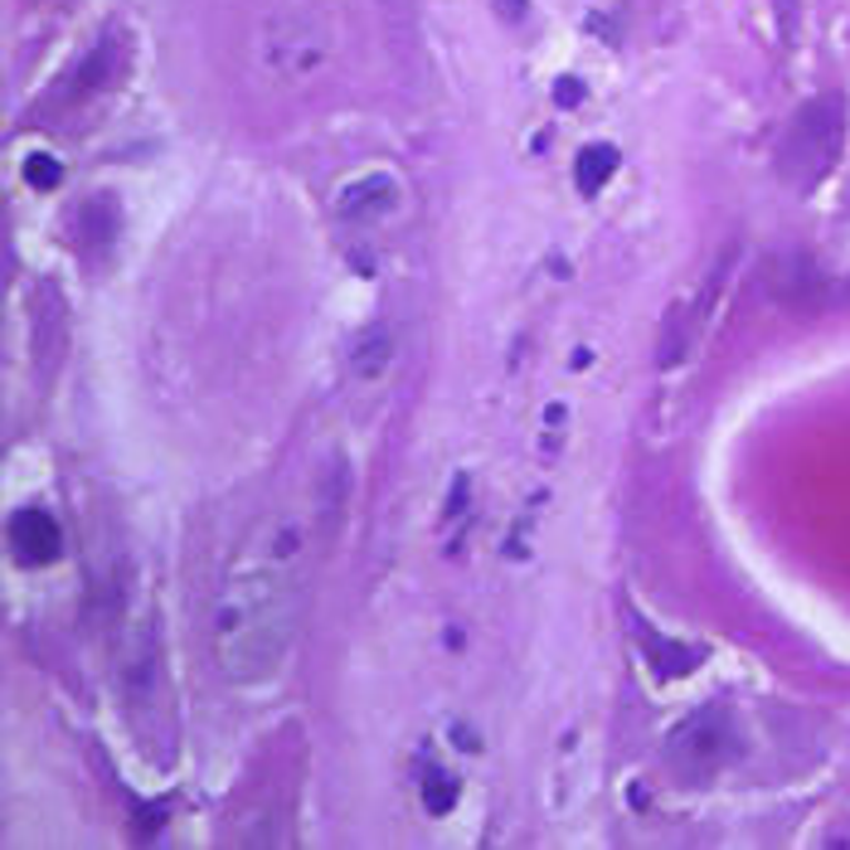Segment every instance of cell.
<instances>
[{
  "instance_id": "obj_12",
  "label": "cell",
  "mask_w": 850,
  "mask_h": 850,
  "mask_svg": "<svg viewBox=\"0 0 850 850\" xmlns=\"http://www.w3.org/2000/svg\"><path fill=\"white\" fill-rule=\"evenodd\" d=\"M423 802L433 817H448L452 807H458V783L452 778H433V783H423Z\"/></svg>"
},
{
  "instance_id": "obj_10",
  "label": "cell",
  "mask_w": 850,
  "mask_h": 850,
  "mask_svg": "<svg viewBox=\"0 0 850 850\" xmlns=\"http://www.w3.org/2000/svg\"><path fill=\"white\" fill-rule=\"evenodd\" d=\"M647 651L657 657V667L667 671V675H685V671H695V651L675 647V642H667V637H657V632L647 637Z\"/></svg>"
},
{
  "instance_id": "obj_14",
  "label": "cell",
  "mask_w": 850,
  "mask_h": 850,
  "mask_svg": "<svg viewBox=\"0 0 850 850\" xmlns=\"http://www.w3.org/2000/svg\"><path fill=\"white\" fill-rule=\"evenodd\" d=\"M554 97H559V107L584 103V83H578V78H559V88H554Z\"/></svg>"
},
{
  "instance_id": "obj_11",
  "label": "cell",
  "mask_w": 850,
  "mask_h": 850,
  "mask_svg": "<svg viewBox=\"0 0 850 850\" xmlns=\"http://www.w3.org/2000/svg\"><path fill=\"white\" fill-rule=\"evenodd\" d=\"M59 176H64V170H59V161L49 151H34L30 161H24V180H30L34 190H54Z\"/></svg>"
},
{
  "instance_id": "obj_13",
  "label": "cell",
  "mask_w": 850,
  "mask_h": 850,
  "mask_svg": "<svg viewBox=\"0 0 850 850\" xmlns=\"http://www.w3.org/2000/svg\"><path fill=\"white\" fill-rule=\"evenodd\" d=\"M491 10H496L506 24H521L525 20V10H529V0H491Z\"/></svg>"
},
{
  "instance_id": "obj_6",
  "label": "cell",
  "mask_w": 850,
  "mask_h": 850,
  "mask_svg": "<svg viewBox=\"0 0 850 850\" xmlns=\"http://www.w3.org/2000/svg\"><path fill=\"white\" fill-rule=\"evenodd\" d=\"M618 161H622L618 146H608V141L584 146V151H578V161H574V185H578V195H584V200L602 195V185L618 176Z\"/></svg>"
},
{
  "instance_id": "obj_1",
  "label": "cell",
  "mask_w": 850,
  "mask_h": 850,
  "mask_svg": "<svg viewBox=\"0 0 850 850\" xmlns=\"http://www.w3.org/2000/svg\"><path fill=\"white\" fill-rule=\"evenodd\" d=\"M330 496L292 501L243 529L233 559L209 612V657L224 681L263 685L287 661L302 632L306 578L316 564V545L330 529Z\"/></svg>"
},
{
  "instance_id": "obj_3",
  "label": "cell",
  "mask_w": 850,
  "mask_h": 850,
  "mask_svg": "<svg viewBox=\"0 0 850 850\" xmlns=\"http://www.w3.org/2000/svg\"><path fill=\"white\" fill-rule=\"evenodd\" d=\"M667 758H671L675 778H685V783H710V778H720V773L738 758L734 720H730V714H724L720 705L690 714V720H681V724L671 730V738H667Z\"/></svg>"
},
{
  "instance_id": "obj_8",
  "label": "cell",
  "mask_w": 850,
  "mask_h": 850,
  "mask_svg": "<svg viewBox=\"0 0 850 850\" xmlns=\"http://www.w3.org/2000/svg\"><path fill=\"white\" fill-rule=\"evenodd\" d=\"M117 73H122V44H117V40H103V44H97L93 54H88V64L78 69V78H73V83H78V93H97V88H107Z\"/></svg>"
},
{
  "instance_id": "obj_2",
  "label": "cell",
  "mask_w": 850,
  "mask_h": 850,
  "mask_svg": "<svg viewBox=\"0 0 850 850\" xmlns=\"http://www.w3.org/2000/svg\"><path fill=\"white\" fill-rule=\"evenodd\" d=\"M841 146H846V97L841 93L811 97V103L793 113L778 141V176L797 195L817 190L836 170V161H841Z\"/></svg>"
},
{
  "instance_id": "obj_7",
  "label": "cell",
  "mask_w": 850,
  "mask_h": 850,
  "mask_svg": "<svg viewBox=\"0 0 850 850\" xmlns=\"http://www.w3.org/2000/svg\"><path fill=\"white\" fill-rule=\"evenodd\" d=\"M389 355H393V336L385 326H369L365 336L355 340V350H350V369L365 379V385H375V379L389 369Z\"/></svg>"
},
{
  "instance_id": "obj_5",
  "label": "cell",
  "mask_w": 850,
  "mask_h": 850,
  "mask_svg": "<svg viewBox=\"0 0 850 850\" xmlns=\"http://www.w3.org/2000/svg\"><path fill=\"white\" fill-rule=\"evenodd\" d=\"M399 180L393 176H360L350 185H340L336 195V209L345 224H379V219H389L393 209H399Z\"/></svg>"
},
{
  "instance_id": "obj_9",
  "label": "cell",
  "mask_w": 850,
  "mask_h": 850,
  "mask_svg": "<svg viewBox=\"0 0 850 850\" xmlns=\"http://www.w3.org/2000/svg\"><path fill=\"white\" fill-rule=\"evenodd\" d=\"M117 224H122V214H117L113 195H93V200L78 209V229H83V239L88 243H113Z\"/></svg>"
},
{
  "instance_id": "obj_4",
  "label": "cell",
  "mask_w": 850,
  "mask_h": 850,
  "mask_svg": "<svg viewBox=\"0 0 850 850\" xmlns=\"http://www.w3.org/2000/svg\"><path fill=\"white\" fill-rule=\"evenodd\" d=\"M6 539H10V549H15V559L30 564V569H44V564H54L59 554H64V529H59L54 515L40 511V506H24V511L10 515Z\"/></svg>"
}]
</instances>
